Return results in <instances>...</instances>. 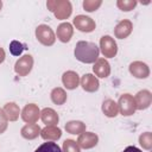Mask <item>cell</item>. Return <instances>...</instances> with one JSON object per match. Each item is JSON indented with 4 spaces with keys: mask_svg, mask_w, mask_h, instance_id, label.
<instances>
[{
    "mask_svg": "<svg viewBox=\"0 0 152 152\" xmlns=\"http://www.w3.org/2000/svg\"><path fill=\"white\" fill-rule=\"evenodd\" d=\"M74 53H75L76 59L82 63H94L99 58L100 50L95 43L81 40L76 44Z\"/></svg>",
    "mask_w": 152,
    "mask_h": 152,
    "instance_id": "cell-1",
    "label": "cell"
},
{
    "mask_svg": "<svg viewBox=\"0 0 152 152\" xmlns=\"http://www.w3.org/2000/svg\"><path fill=\"white\" fill-rule=\"evenodd\" d=\"M46 6L57 19H66L72 11L71 4L68 0H49Z\"/></svg>",
    "mask_w": 152,
    "mask_h": 152,
    "instance_id": "cell-2",
    "label": "cell"
},
{
    "mask_svg": "<svg viewBox=\"0 0 152 152\" xmlns=\"http://www.w3.org/2000/svg\"><path fill=\"white\" fill-rule=\"evenodd\" d=\"M36 37L38 39L39 43H42L43 45L45 46H50L55 43L56 38H55V33L53 31L51 30L50 26L48 25H39L37 28H36Z\"/></svg>",
    "mask_w": 152,
    "mask_h": 152,
    "instance_id": "cell-3",
    "label": "cell"
},
{
    "mask_svg": "<svg viewBox=\"0 0 152 152\" xmlns=\"http://www.w3.org/2000/svg\"><path fill=\"white\" fill-rule=\"evenodd\" d=\"M118 108L120 110V113L124 116H129L132 114H134L135 112V102H134V97L129 94H122L119 99L118 102Z\"/></svg>",
    "mask_w": 152,
    "mask_h": 152,
    "instance_id": "cell-4",
    "label": "cell"
},
{
    "mask_svg": "<svg viewBox=\"0 0 152 152\" xmlns=\"http://www.w3.org/2000/svg\"><path fill=\"white\" fill-rule=\"evenodd\" d=\"M100 48H101L102 55L108 58L114 57L118 52V45L110 36H103L100 39Z\"/></svg>",
    "mask_w": 152,
    "mask_h": 152,
    "instance_id": "cell-5",
    "label": "cell"
},
{
    "mask_svg": "<svg viewBox=\"0 0 152 152\" xmlns=\"http://www.w3.org/2000/svg\"><path fill=\"white\" fill-rule=\"evenodd\" d=\"M33 66V58L31 55H25L20 57L14 65V70L19 76H26Z\"/></svg>",
    "mask_w": 152,
    "mask_h": 152,
    "instance_id": "cell-6",
    "label": "cell"
},
{
    "mask_svg": "<svg viewBox=\"0 0 152 152\" xmlns=\"http://www.w3.org/2000/svg\"><path fill=\"white\" fill-rule=\"evenodd\" d=\"M40 116V112H39V108L37 104L34 103H28L24 107L23 112H21V118L27 124H34L38 121Z\"/></svg>",
    "mask_w": 152,
    "mask_h": 152,
    "instance_id": "cell-7",
    "label": "cell"
},
{
    "mask_svg": "<svg viewBox=\"0 0 152 152\" xmlns=\"http://www.w3.org/2000/svg\"><path fill=\"white\" fill-rule=\"evenodd\" d=\"M74 25L76 26L77 30L82 32H91L95 30V21L86 15H76L74 19Z\"/></svg>",
    "mask_w": 152,
    "mask_h": 152,
    "instance_id": "cell-8",
    "label": "cell"
},
{
    "mask_svg": "<svg viewBox=\"0 0 152 152\" xmlns=\"http://www.w3.org/2000/svg\"><path fill=\"white\" fill-rule=\"evenodd\" d=\"M99 141V137L95 133L91 132H83L81 133V135L77 139V145L82 148H91L94 146H96Z\"/></svg>",
    "mask_w": 152,
    "mask_h": 152,
    "instance_id": "cell-9",
    "label": "cell"
},
{
    "mask_svg": "<svg viewBox=\"0 0 152 152\" xmlns=\"http://www.w3.org/2000/svg\"><path fill=\"white\" fill-rule=\"evenodd\" d=\"M129 72L137 78H146L150 75V69L145 63L135 61L129 64Z\"/></svg>",
    "mask_w": 152,
    "mask_h": 152,
    "instance_id": "cell-10",
    "label": "cell"
},
{
    "mask_svg": "<svg viewBox=\"0 0 152 152\" xmlns=\"http://www.w3.org/2000/svg\"><path fill=\"white\" fill-rule=\"evenodd\" d=\"M134 102H135V108L137 109H146L150 107L151 102H152V94L148 90H140L135 97H134Z\"/></svg>",
    "mask_w": 152,
    "mask_h": 152,
    "instance_id": "cell-11",
    "label": "cell"
},
{
    "mask_svg": "<svg viewBox=\"0 0 152 152\" xmlns=\"http://www.w3.org/2000/svg\"><path fill=\"white\" fill-rule=\"evenodd\" d=\"M133 30V25L129 20H121L116 26H115V30H114V34L116 38L119 39H124V38H127L131 32Z\"/></svg>",
    "mask_w": 152,
    "mask_h": 152,
    "instance_id": "cell-12",
    "label": "cell"
},
{
    "mask_svg": "<svg viewBox=\"0 0 152 152\" xmlns=\"http://www.w3.org/2000/svg\"><path fill=\"white\" fill-rule=\"evenodd\" d=\"M93 70L95 72L96 76L101 77V78H104V77H108L109 74H110V66H109V63L104 59V58H100L95 62L94 66H93Z\"/></svg>",
    "mask_w": 152,
    "mask_h": 152,
    "instance_id": "cell-13",
    "label": "cell"
},
{
    "mask_svg": "<svg viewBox=\"0 0 152 152\" xmlns=\"http://www.w3.org/2000/svg\"><path fill=\"white\" fill-rule=\"evenodd\" d=\"M62 82H63V84H64V87L66 89L72 90V89L78 87L80 77H78L77 72H75V71H71V70L70 71H65L63 74V76H62Z\"/></svg>",
    "mask_w": 152,
    "mask_h": 152,
    "instance_id": "cell-14",
    "label": "cell"
},
{
    "mask_svg": "<svg viewBox=\"0 0 152 152\" xmlns=\"http://www.w3.org/2000/svg\"><path fill=\"white\" fill-rule=\"evenodd\" d=\"M81 86L82 88L86 90V91H89V93H94L99 89V80L91 75V74H86L82 80H81Z\"/></svg>",
    "mask_w": 152,
    "mask_h": 152,
    "instance_id": "cell-15",
    "label": "cell"
},
{
    "mask_svg": "<svg viewBox=\"0 0 152 152\" xmlns=\"http://www.w3.org/2000/svg\"><path fill=\"white\" fill-rule=\"evenodd\" d=\"M72 33H74V30H72L71 24L69 23H62L57 27V37L63 43H68L71 39Z\"/></svg>",
    "mask_w": 152,
    "mask_h": 152,
    "instance_id": "cell-16",
    "label": "cell"
},
{
    "mask_svg": "<svg viewBox=\"0 0 152 152\" xmlns=\"http://www.w3.org/2000/svg\"><path fill=\"white\" fill-rule=\"evenodd\" d=\"M40 118L46 126H55L56 124H58V120H59L58 114L52 108H44L40 112Z\"/></svg>",
    "mask_w": 152,
    "mask_h": 152,
    "instance_id": "cell-17",
    "label": "cell"
},
{
    "mask_svg": "<svg viewBox=\"0 0 152 152\" xmlns=\"http://www.w3.org/2000/svg\"><path fill=\"white\" fill-rule=\"evenodd\" d=\"M62 135V131L61 128L56 127V126H46L45 128L40 129V137L45 140H57L59 139Z\"/></svg>",
    "mask_w": 152,
    "mask_h": 152,
    "instance_id": "cell-18",
    "label": "cell"
},
{
    "mask_svg": "<svg viewBox=\"0 0 152 152\" xmlns=\"http://www.w3.org/2000/svg\"><path fill=\"white\" fill-rule=\"evenodd\" d=\"M20 133H21L23 138L31 140V139H36V138L40 134V128H39V126L36 125V124H28V125H25V126L21 128Z\"/></svg>",
    "mask_w": 152,
    "mask_h": 152,
    "instance_id": "cell-19",
    "label": "cell"
},
{
    "mask_svg": "<svg viewBox=\"0 0 152 152\" xmlns=\"http://www.w3.org/2000/svg\"><path fill=\"white\" fill-rule=\"evenodd\" d=\"M102 112L104 113V115H107L108 118H114L118 115L119 108H118V103L112 100V99H107L103 101L102 103Z\"/></svg>",
    "mask_w": 152,
    "mask_h": 152,
    "instance_id": "cell-20",
    "label": "cell"
},
{
    "mask_svg": "<svg viewBox=\"0 0 152 152\" xmlns=\"http://www.w3.org/2000/svg\"><path fill=\"white\" fill-rule=\"evenodd\" d=\"M2 110H4V113H5L6 118H7V120H10V121H15V120L19 118L20 109H19L18 104L14 103V102H8V103H6Z\"/></svg>",
    "mask_w": 152,
    "mask_h": 152,
    "instance_id": "cell-21",
    "label": "cell"
},
{
    "mask_svg": "<svg viewBox=\"0 0 152 152\" xmlns=\"http://www.w3.org/2000/svg\"><path fill=\"white\" fill-rule=\"evenodd\" d=\"M65 131L71 134H81L86 131V125L82 121H69L65 124Z\"/></svg>",
    "mask_w": 152,
    "mask_h": 152,
    "instance_id": "cell-22",
    "label": "cell"
},
{
    "mask_svg": "<svg viewBox=\"0 0 152 152\" xmlns=\"http://www.w3.org/2000/svg\"><path fill=\"white\" fill-rule=\"evenodd\" d=\"M51 100L56 104H63L66 101V93L62 88H55L51 91Z\"/></svg>",
    "mask_w": 152,
    "mask_h": 152,
    "instance_id": "cell-23",
    "label": "cell"
},
{
    "mask_svg": "<svg viewBox=\"0 0 152 152\" xmlns=\"http://www.w3.org/2000/svg\"><path fill=\"white\" fill-rule=\"evenodd\" d=\"M34 152H63V151L61 150V147L56 142L48 141V142L42 144L38 148H36Z\"/></svg>",
    "mask_w": 152,
    "mask_h": 152,
    "instance_id": "cell-24",
    "label": "cell"
},
{
    "mask_svg": "<svg viewBox=\"0 0 152 152\" xmlns=\"http://www.w3.org/2000/svg\"><path fill=\"white\" fill-rule=\"evenodd\" d=\"M139 144L145 150H151V147H152V133H150V132L142 133L139 137Z\"/></svg>",
    "mask_w": 152,
    "mask_h": 152,
    "instance_id": "cell-25",
    "label": "cell"
},
{
    "mask_svg": "<svg viewBox=\"0 0 152 152\" xmlns=\"http://www.w3.org/2000/svg\"><path fill=\"white\" fill-rule=\"evenodd\" d=\"M116 5L121 11L128 12V11H132L137 6V1L135 0H118Z\"/></svg>",
    "mask_w": 152,
    "mask_h": 152,
    "instance_id": "cell-26",
    "label": "cell"
},
{
    "mask_svg": "<svg viewBox=\"0 0 152 152\" xmlns=\"http://www.w3.org/2000/svg\"><path fill=\"white\" fill-rule=\"evenodd\" d=\"M63 152H81V151H80V146L77 145L76 141H74L71 139H66L63 142Z\"/></svg>",
    "mask_w": 152,
    "mask_h": 152,
    "instance_id": "cell-27",
    "label": "cell"
},
{
    "mask_svg": "<svg viewBox=\"0 0 152 152\" xmlns=\"http://www.w3.org/2000/svg\"><path fill=\"white\" fill-rule=\"evenodd\" d=\"M101 4H102L101 0H84L83 1V7H84L86 11L93 12V11H96L101 6Z\"/></svg>",
    "mask_w": 152,
    "mask_h": 152,
    "instance_id": "cell-28",
    "label": "cell"
},
{
    "mask_svg": "<svg viewBox=\"0 0 152 152\" xmlns=\"http://www.w3.org/2000/svg\"><path fill=\"white\" fill-rule=\"evenodd\" d=\"M24 50V45L18 40H12L10 44V51L13 56H19Z\"/></svg>",
    "mask_w": 152,
    "mask_h": 152,
    "instance_id": "cell-29",
    "label": "cell"
},
{
    "mask_svg": "<svg viewBox=\"0 0 152 152\" xmlns=\"http://www.w3.org/2000/svg\"><path fill=\"white\" fill-rule=\"evenodd\" d=\"M7 128V118L4 113V110L0 108V134L4 133Z\"/></svg>",
    "mask_w": 152,
    "mask_h": 152,
    "instance_id": "cell-30",
    "label": "cell"
},
{
    "mask_svg": "<svg viewBox=\"0 0 152 152\" xmlns=\"http://www.w3.org/2000/svg\"><path fill=\"white\" fill-rule=\"evenodd\" d=\"M122 152H142V151L139 150V148L135 147V146H128V147H126Z\"/></svg>",
    "mask_w": 152,
    "mask_h": 152,
    "instance_id": "cell-31",
    "label": "cell"
},
{
    "mask_svg": "<svg viewBox=\"0 0 152 152\" xmlns=\"http://www.w3.org/2000/svg\"><path fill=\"white\" fill-rule=\"evenodd\" d=\"M5 61V51L2 48H0V64Z\"/></svg>",
    "mask_w": 152,
    "mask_h": 152,
    "instance_id": "cell-32",
    "label": "cell"
},
{
    "mask_svg": "<svg viewBox=\"0 0 152 152\" xmlns=\"http://www.w3.org/2000/svg\"><path fill=\"white\" fill-rule=\"evenodd\" d=\"M1 7H2V1L0 0V11H1Z\"/></svg>",
    "mask_w": 152,
    "mask_h": 152,
    "instance_id": "cell-33",
    "label": "cell"
}]
</instances>
